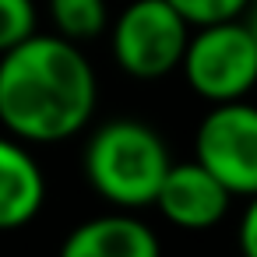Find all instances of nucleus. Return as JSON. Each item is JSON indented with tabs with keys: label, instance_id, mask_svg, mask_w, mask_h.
<instances>
[{
	"label": "nucleus",
	"instance_id": "1",
	"mask_svg": "<svg viewBox=\"0 0 257 257\" xmlns=\"http://www.w3.org/2000/svg\"><path fill=\"white\" fill-rule=\"evenodd\" d=\"M95 71L78 43L29 36L0 53V123L25 145L67 141L95 113Z\"/></svg>",
	"mask_w": 257,
	"mask_h": 257
},
{
	"label": "nucleus",
	"instance_id": "7",
	"mask_svg": "<svg viewBox=\"0 0 257 257\" xmlns=\"http://www.w3.org/2000/svg\"><path fill=\"white\" fill-rule=\"evenodd\" d=\"M60 257H162L159 236L134 211L95 215L67 232L60 243Z\"/></svg>",
	"mask_w": 257,
	"mask_h": 257
},
{
	"label": "nucleus",
	"instance_id": "9",
	"mask_svg": "<svg viewBox=\"0 0 257 257\" xmlns=\"http://www.w3.org/2000/svg\"><path fill=\"white\" fill-rule=\"evenodd\" d=\"M50 18H53L57 36L81 46L106 32L109 8H106V0H50Z\"/></svg>",
	"mask_w": 257,
	"mask_h": 257
},
{
	"label": "nucleus",
	"instance_id": "2",
	"mask_svg": "<svg viewBox=\"0 0 257 257\" xmlns=\"http://www.w3.org/2000/svg\"><path fill=\"white\" fill-rule=\"evenodd\" d=\"M173 159L162 134L141 120H106L85 145V176L113 208L138 211L155 204Z\"/></svg>",
	"mask_w": 257,
	"mask_h": 257
},
{
	"label": "nucleus",
	"instance_id": "13",
	"mask_svg": "<svg viewBox=\"0 0 257 257\" xmlns=\"http://www.w3.org/2000/svg\"><path fill=\"white\" fill-rule=\"evenodd\" d=\"M243 18H246V25H250V29H253V36H257V0H250V8H246V15H243Z\"/></svg>",
	"mask_w": 257,
	"mask_h": 257
},
{
	"label": "nucleus",
	"instance_id": "3",
	"mask_svg": "<svg viewBox=\"0 0 257 257\" xmlns=\"http://www.w3.org/2000/svg\"><path fill=\"white\" fill-rule=\"evenodd\" d=\"M180 71L187 85L211 106L257 92V36L246 18L194 29Z\"/></svg>",
	"mask_w": 257,
	"mask_h": 257
},
{
	"label": "nucleus",
	"instance_id": "4",
	"mask_svg": "<svg viewBox=\"0 0 257 257\" xmlns=\"http://www.w3.org/2000/svg\"><path fill=\"white\" fill-rule=\"evenodd\" d=\"M194 25L169 0H131L109 25L113 60L123 74L155 81L180 71Z\"/></svg>",
	"mask_w": 257,
	"mask_h": 257
},
{
	"label": "nucleus",
	"instance_id": "8",
	"mask_svg": "<svg viewBox=\"0 0 257 257\" xmlns=\"http://www.w3.org/2000/svg\"><path fill=\"white\" fill-rule=\"evenodd\" d=\"M46 201V176L22 138L0 134V232L29 225Z\"/></svg>",
	"mask_w": 257,
	"mask_h": 257
},
{
	"label": "nucleus",
	"instance_id": "6",
	"mask_svg": "<svg viewBox=\"0 0 257 257\" xmlns=\"http://www.w3.org/2000/svg\"><path fill=\"white\" fill-rule=\"evenodd\" d=\"M229 204H232V190L197 159L173 162L155 197V208L162 211V218L190 232L218 225L229 215Z\"/></svg>",
	"mask_w": 257,
	"mask_h": 257
},
{
	"label": "nucleus",
	"instance_id": "5",
	"mask_svg": "<svg viewBox=\"0 0 257 257\" xmlns=\"http://www.w3.org/2000/svg\"><path fill=\"white\" fill-rule=\"evenodd\" d=\"M194 159L208 166L232 197L257 194V106L250 99L215 102L194 134Z\"/></svg>",
	"mask_w": 257,
	"mask_h": 257
},
{
	"label": "nucleus",
	"instance_id": "11",
	"mask_svg": "<svg viewBox=\"0 0 257 257\" xmlns=\"http://www.w3.org/2000/svg\"><path fill=\"white\" fill-rule=\"evenodd\" d=\"M169 4L194 25H215V22H232V18H243L250 0H169Z\"/></svg>",
	"mask_w": 257,
	"mask_h": 257
},
{
	"label": "nucleus",
	"instance_id": "12",
	"mask_svg": "<svg viewBox=\"0 0 257 257\" xmlns=\"http://www.w3.org/2000/svg\"><path fill=\"white\" fill-rule=\"evenodd\" d=\"M236 239H239V253H243V257H257V194L246 197V208H243V215H239V232H236Z\"/></svg>",
	"mask_w": 257,
	"mask_h": 257
},
{
	"label": "nucleus",
	"instance_id": "10",
	"mask_svg": "<svg viewBox=\"0 0 257 257\" xmlns=\"http://www.w3.org/2000/svg\"><path fill=\"white\" fill-rule=\"evenodd\" d=\"M36 36V4L32 0H0V53L15 50Z\"/></svg>",
	"mask_w": 257,
	"mask_h": 257
}]
</instances>
